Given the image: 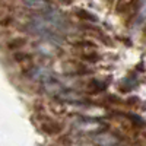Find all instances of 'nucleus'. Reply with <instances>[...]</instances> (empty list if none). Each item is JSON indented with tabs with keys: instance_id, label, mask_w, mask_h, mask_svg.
Returning <instances> with one entry per match:
<instances>
[{
	"instance_id": "f257e3e1",
	"label": "nucleus",
	"mask_w": 146,
	"mask_h": 146,
	"mask_svg": "<svg viewBox=\"0 0 146 146\" xmlns=\"http://www.w3.org/2000/svg\"><path fill=\"white\" fill-rule=\"evenodd\" d=\"M63 129H64L63 124L58 123V121H56L54 118L45 117V115L41 117L40 130L42 133H45V135H48V136H57V135H60V133L63 131Z\"/></svg>"
},
{
	"instance_id": "f03ea898",
	"label": "nucleus",
	"mask_w": 146,
	"mask_h": 146,
	"mask_svg": "<svg viewBox=\"0 0 146 146\" xmlns=\"http://www.w3.org/2000/svg\"><path fill=\"white\" fill-rule=\"evenodd\" d=\"M22 2L27 7H31L34 10H48L53 5L51 0H22Z\"/></svg>"
},
{
	"instance_id": "7ed1b4c3",
	"label": "nucleus",
	"mask_w": 146,
	"mask_h": 146,
	"mask_svg": "<svg viewBox=\"0 0 146 146\" xmlns=\"http://www.w3.org/2000/svg\"><path fill=\"white\" fill-rule=\"evenodd\" d=\"M107 85H108V82H101V80L94 79V80H91L88 83V94H91V95L100 94V92H102L107 88Z\"/></svg>"
},
{
	"instance_id": "20e7f679",
	"label": "nucleus",
	"mask_w": 146,
	"mask_h": 146,
	"mask_svg": "<svg viewBox=\"0 0 146 146\" xmlns=\"http://www.w3.org/2000/svg\"><path fill=\"white\" fill-rule=\"evenodd\" d=\"M79 58L80 60H83L85 63H96L98 60L101 58V56L96 53V51H82L80 54H79Z\"/></svg>"
},
{
	"instance_id": "39448f33",
	"label": "nucleus",
	"mask_w": 146,
	"mask_h": 146,
	"mask_svg": "<svg viewBox=\"0 0 146 146\" xmlns=\"http://www.w3.org/2000/svg\"><path fill=\"white\" fill-rule=\"evenodd\" d=\"M72 45L75 48H79V50H95L96 48V44L94 41H89V40H78V41H72Z\"/></svg>"
},
{
	"instance_id": "423d86ee",
	"label": "nucleus",
	"mask_w": 146,
	"mask_h": 146,
	"mask_svg": "<svg viewBox=\"0 0 146 146\" xmlns=\"http://www.w3.org/2000/svg\"><path fill=\"white\" fill-rule=\"evenodd\" d=\"M75 15H76L79 19L85 21V22H96V21H98V19H96V16H95L94 13H91V12L85 10V9H80V7L75 10Z\"/></svg>"
},
{
	"instance_id": "0eeeda50",
	"label": "nucleus",
	"mask_w": 146,
	"mask_h": 146,
	"mask_svg": "<svg viewBox=\"0 0 146 146\" xmlns=\"http://www.w3.org/2000/svg\"><path fill=\"white\" fill-rule=\"evenodd\" d=\"M137 23H143L146 21V0H139V12H137Z\"/></svg>"
},
{
	"instance_id": "6e6552de",
	"label": "nucleus",
	"mask_w": 146,
	"mask_h": 146,
	"mask_svg": "<svg viewBox=\"0 0 146 146\" xmlns=\"http://www.w3.org/2000/svg\"><path fill=\"white\" fill-rule=\"evenodd\" d=\"M25 44H27V40L25 38H15V40H12L7 44V47L10 48V50H19V48H22Z\"/></svg>"
},
{
	"instance_id": "1a4fd4ad",
	"label": "nucleus",
	"mask_w": 146,
	"mask_h": 146,
	"mask_svg": "<svg viewBox=\"0 0 146 146\" xmlns=\"http://www.w3.org/2000/svg\"><path fill=\"white\" fill-rule=\"evenodd\" d=\"M32 56L28 54V53H22V51H16L15 53V60L19 63H23V62H28V60H31Z\"/></svg>"
},
{
	"instance_id": "9d476101",
	"label": "nucleus",
	"mask_w": 146,
	"mask_h": 146,
	"mask_svg": "<svg viewBox=\"0 0 146 146\" xmlns=\"http://www.w3.org/2000/svg\"><path fill=\"white\" fill-rule=\"evenodd\" d=\"M105 2H107L108 5H113V2H114V0H105Z\"/></svg>"
},
{
	"instance_id": "9b49d317",
	"label": "nucleus",
	"mask_w": 146,
	"mask_h": 146,
	"mask_svg": "<svg viewBox=\"0 0 146 146\" xmlns=\"http://www.w3.org/2000/svg\"><path fill=\"white\" fill-rule=\"evenodd\" d=\"M63 3H72V0H62Z\"/></svg>"
},
{
	"instance_id": "f8f14e48",
	"label": "nucleus",
	"mask_w": 146,
	"mask_h": 146,
	"mask_svg": "<svg viewBox=\"0 0 146 146\" xmlns=\"http://www.w3.org/2000/svg\"><path fill=\"white\" fill-rule=\"evenodd\" d=\"M124 2H126V0H118V5H120V3H124Z\"/></svg>"
},
{
	"instance_id": "ddd939ff",
	"label": "nucleus",
	"mask_w": 146,
	"mask_h": 146,
	"mask_svg": "<svg viewBox=\"0 0 146 146\" xmlns=\"http://www.w3.org/2000/svg\"><path fill=\"white\" fill-rule=\"evenodd\" d=\"M114 146H120V145H114Z\"/></svg>"
},
{
	"instance_id": "4468645a",
	"label": "nucleus",
	"mask_w": 146,
	"mask_h": 146,
	"mask_svg": "<svg viewBox=\"0 0 146 146\" xmlns=\"http://www.w3.org/2000/svg\"><path fill=\"white\" fill-rule=\"evenodd\" d=\"M145 34H146V29H145Z\"/></svg>"
}]
</instances>
